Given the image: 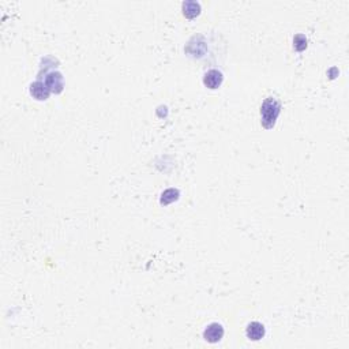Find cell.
Segmentation results:
<instances>
[{
    "label": "cell",
    "instance_id": "cell-4",
    "mask_svg": "<svg viewBox=\"0 0 349 349\" xmlns=\"http://www.w3.org/2000/svg\"><path fill=\"white\" fill-rule=\"evenodd\" d=\"M224 81V76H223V72L218 70H209L205 74V76H203V83H205V86L209 87V89H217L221 83H223Z\"/></svg>",
    "mask_w": 349,
    "mask_h": 349
},
{
    "label": "cell",
    "instance_id": "cell-8",
    "mask_svg": "<svg viewBox=\"0 0 349 349\" xmlns=\"http://www.w3.org/2000/svg\"><path fill=\"white\" fill-rule=\"evenodd\" d=\"M179 195L180 192L177 188H168V190H165L161 194V199H160V203L161 205H169V203H172V202L177 201L179 199Z\"/></svg>",
    "mask_w": 349,
    "mask_h": 349
},
{
    "label": "cell",
    "instance_id": "cell-2",
    "mask_svg": "<svg viewBox=\"0 0 349 349\" xmlns=\"http://www.w3.org/2000/svg\"><path fill=\"white\" fill-rule=\"evenodd\" d=\"M224 337V327L220 323H210L209 326L205 329L203 332V338L206 340L207 343L216 344L218 341H221V338Z\"/></svg>",
    "mask_w": 349,
    "mask_h": 349
},
{
    "label": "cell",
    "instance_id": "cell-3",
    "mask_svg": "<svg viewBox=\"0 0 349 349\" xmlns=\"http://www.w3.org/2000/svg\"><path fill=\"white\" fill-rule=\"evenodd\" d=\"M265 326L262 325L261 322H251L248 323V326L245 329V336L251 341H259L265 337Z\"/></svg>",
    "mask_w": 349,
    "mask_h": 349
},
{
    "label": "cell",
    "instance_id": "cell-6",
    "mask_svg": "<svg viewBox=\"0 0 349 349\" xmlns=\"http://www.w3.org/2000/svg\"><path fill=\"white\" fill-rule=\"evenodd\" d=\"M30 93H32L33 97L37 98V100H47L51 90H49L48 86L45 85V82L37 81L30 85Z\"/></svg>",
    "mask_w": 349,
    "mask_h": 349
},
{
    "label": "cell",
    "instance_id": "cell-7",
    "mask_svg": "<svg viewBox=\"0 0 349 349\" xmlns=\"http://www.w3.org/2000/svg\"><path fill=\"white\" fill-rule=\"evenodd\" d=\"M181 10H183V14L187 18H194L196 16L199 12H201V4L198 1H194V0H187L183 3L181 5Z\"/></svg>",
    "mask_w": 349,
    "mask_h": 349
},
{
    "label": "cell",
    "instance_id": "cell-1",
    "mask_svg": "<svg viewBox=\"0 0 349 349\" xmlns=\"http://www.w3.org/2000/svg\"><path fill=\"white\" fill-rule=\"evenodd\" d=\"M281 112V104L276 97H267L261 107V123L265 128H273Z\"/></svg>",
    "mask_w": 349,
    "mask_h": 349
},
{
    "label": "cell",
    "instance_id": "cell-5",
    "mask_svg": "<svg viewBox=\"0 0 349 349\" xmlns=\"http://www.w3.org/2000/svg\"><path fill=\"white\" fill-rule=\"evenodd\" d=\"M45 85L48 86V89L51 92L60 93L63 90V76L58 71L54 72H49L47 78H45Z\"/></svg>",
    "mask_w": 349,
    "mask_h": 349
},
{
    "label": "cell",
    "instance_id": "cell-9",
    "mask_svg": "<svg viewBox=\"0 0 349 349\" xmlns=\"http://www.w3.org/2000/svg\"><path fill=\"white\" fill-rule=\"evenodd\" d=\"M293 45H294V48L297 49V51H303V49H305V47H307V38H305V36H303V34H297V36H294Z\"/></svg>",
    "mask_w": 349,
    "mask_h": 349
}]
</instances>
